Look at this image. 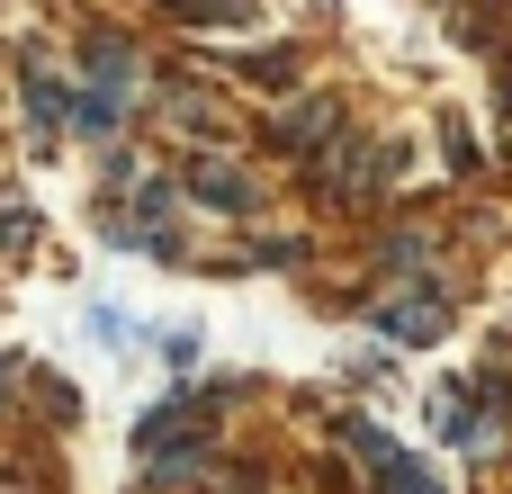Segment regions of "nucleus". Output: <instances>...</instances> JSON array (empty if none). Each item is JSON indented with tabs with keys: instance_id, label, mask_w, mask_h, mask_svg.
<instances>
[{
	"instance_id": "obj_2",
	"label": "nucleus",
	"mask_w": 512,
	"mask_h": 494,
	"mask_svg": "<svg viewBox=\"0 0 512 494\" xmlns=\"http://www.w3.org/2000/svg\"><path fill=\"white\" fill-rule=\"evenodd\" d=\"M180 189H189L198 207H216V216H252V207H261V189H252L234 162H216V153H198V162L180 171Z\"/></svg>"
},
{
	"instance_id": "obj_7",
	"label": "nucleus",
	"mask_w": 512,
	"mask_h": 494,
	"mask_svg": "<svg viewBox=\"0 0 512 494\" xmlns=\"http://www.w3.org/2000/svg\"><path fill=\"white\" fill-rule=\"evenodd\" d=\"M171 18H189V27H243L261 0H162Z\"/></svg>"
},
{
	"instance_id": "obj_3",
	"label": "nucleus",
	"mask_w": 512,
	"mask_h": 494,
	"mask_svg": "<svg viewBox=\"0 0 512 494\" xmlns=\"http://www.w3.org/2000/svg\"><path fill=\"white\" fill-rule=\"evenodd\" d=\"M369 324H378L387 342H441V324H450V297H441V288H423V297L369 306Z\"/></svg>"
},
{
	"instance_id": "obj_6",
	"label": "nucleus",
	"mask_w": 512,
	"mask_h": 494,
	"mask_svg": "<svg viewBox=\"0 0 512 494\" xmlns=\"http://www.w3.org/2000/svg\"><path fill=\"white\" fill-rule=\"evenodd\" d=\"M27 117H36V126H45V135H54V126H63V117H72V99H63V81H54V72H45V63H36V72H27Z\"/></svg>"
},
{
	"instance_id": "obj_4",
	"label": "nucleus",
	"mask_w": 512,
	"mask_h": 494,
	"mask_svg": "<svg viewBox=\"0 0 512 494\" xmlns=\"http://www.w3.org/2000/svg\"><path fill=\"white\" fill-rule=\"evenodd\" d=\"M333 126H342V99H333V90H306L297 108H279V144H288V153H324Z\"/></svg>"
},
{
	"instance_id": "obj_5",
	"label": "nucleus",
	"mask_w": 512,
	"mask_h": 494,
	"mask_svg": "<svg viewBox=\"0 0 512 494\" xmlns=\"http://www.w3.org/2000/svg\"><path fill=\"white\" fill-rule=\"evenodd\" d=\"M432 432H441V441H459V450H477V441H486V414H477V387H459V378H450V387L432 396Z\"/></svg>"
},
{
	"instance_id": "obj_1",
	"label": "nucleus",
	"mask_w": 512,
	"mask_h": 494,
	"mask_svg": "<svg viewBox=\"0 0 512 494\" xmlns=\"http://www.w3.org/2000/svg\"><path fill=\"white\" fill-rule=\"evenodd\" d=\"M342 441H351V459L378 477V494H441V486H432V468H423V459H405L378 423H342Z\"/></svg>"
},
{
	"instance_id": "obj_8",
	"label": "nucleus",
	"mask_w": 512,
	"mask_h": 494,
	"mask_svg": "<svg viewBox=\"0 0 512 494\" xmlns=\"http://www.w3.org/2000/svg\"><path fill=\"white\" fill-rule=\"evenodd\" d=\"M243 72H252V81H297V54H252Z\"/></svg>"
},
{
	"instance_id": "obj_9",
	"label": "nucleus",
	"mask_w": 512,
	"mask_h": 494,
	"mask_svg": "<svg viewBox=\"0 0 512 494\" xmlns=\"http://www.w3.org/2000/svg\"><path fill=\"white\" fill-rule=\"evenodd\" d=\"M9 378H18V360H9V351H0V396H9Z\"/></svg>"
}]
</instances>
